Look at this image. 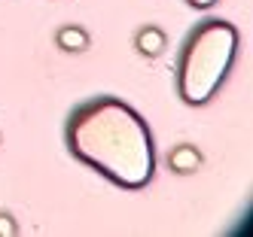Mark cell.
Returning a JSON list of instances; mask_svg holds the SVG:
<instances>
[{"label":"cell","mask_w":253,"mask_h":237,"mask_svg":"<svg viewBox=\"0 0 253 237\" xmlns=\"http://www.w3.org/2000/svg\"><path fill=\"white\" fill-rule=\"evenodd\" d=\"M70 155L125 192L147 189L156 176L153 131L134 106L113 95L88 98L64 122Z\"/></svg>","instance_id":"1"},{"label":"cell","mask_w":253,"mask_h":237,"mask_svg":"<svg viewBox=\"0 0 253 237\" xmlns=\"http://www.w3.org/2000/svg\"><path fill=\"white\" fill-rule=\"evenodd\" d=\"M241 36L226 18H202L177 55V98L186 106H205L216 98L238 58Z\"/></svg>","instance_id":"2"},{"label":"cell","mask_w":253,"mask_h":237,"mask_svg":"<svg viewBox=\"0 0 253 237\" xmlns=\"http://www.w3.org/2000/svg\"><path fill=\"white\" fill-rule=\"evenodd\" d=\"M165 164L177 173V176H189V173H198L205 164V155L198 152V146L192 143H177L174 149L165 155Z\"/></svg>","instance_id":"3"},{"label":"cell","mask_w":253,"mask_h":237,"mask_svg":"<svg viewBox=\"0 0 253 237\" xmlns=\"http://www.w3.org/2000/svg\"><path fill=\"white\" fill-rule=\"evenodd\" d=\"M134 49H137V55H143V58H159V55L168 49V34L159 25H143L134 34Z\"/></svg>","instance_id":"4"},{"label":"cell","mask_w":253,"mask_h":237,"mask_svg":"<svg viewBox=\"0 0 253 237\" xmlns=\"http://www.w3.org/2000/svg\"><path fill=\"white\" fill-rule=\"evenodd\" d=\"M88 43H92V34H88L83 25H61L55 31V46L61 52H74L77 55V52H85Z\"/></svg>","instance_id":"5"},{"label":"cell","mask_w":253,"mask_h":237,"mask_svg":"<svg viewBox=\"0 0 253 237\" xmlns=\"http://www.w3.org/2000/svg\"><path fill=\"white\" fill-rule=\"evenodd\" d=\"M19 234V222H15V216L0 210V237H15Z\"/></svg>","instance_id":"6"},{"label":"cell","mask_w":253,"mask_h":237,"mask_svg":"<svg viewBox=\"0 0 253 237\" xmlns=\"http://www.w3.org/2000/svg\"><path fill=\"white\" fill-rule=\"evenodd\" d=\"M186 3H189L192 9H211V6L220 3V0H186Z\"/></svg>","instance_id":"7"}]
</instances>
